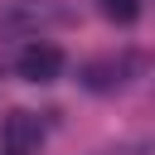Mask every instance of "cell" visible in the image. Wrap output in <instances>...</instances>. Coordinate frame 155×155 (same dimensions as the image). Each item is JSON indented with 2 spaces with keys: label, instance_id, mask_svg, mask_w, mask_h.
<instances>
[{
  "label": "cell",
  "instance_id": "obj_1",
  "mask_svg": "<svg viewBox=\"0 0 155 155\" xmlns=\"http://www.w3.org/2000/svg\"><path fill=\"white\" fill-rule=\"evenodd\" d=\"M15 68H19V78H24V82H53V78L63 73V48H58V44L34 39V44H24V48H19Z\"/></svg>",
  "mask_w": 155,
  "mask_h": 155
},
{
  "label": "cell",
  "instance_id": "obj_2",
  "mask_svg": "<svg viewBox=\"0 0 155 155\" xmlns=\"http://www.w3.org/2000/svg\"><path fill=\"white\" fill-rule=\"evenodd\" d=\"M44 24H63V10L53 0H15L0 15V29H19V34H39Z\"/></svg>",
  "mask_w": 155,
  "mask_h": 155
},
{
  "label": "cell",
  "instance_id": "obj_3",
  "mask_svg": "<svg viewBox=\"0 0 155 155\" xmlns=\"http://www.w3.org/2000/svg\"><path fill=\"white\" fill-rule=\"evenodd\" d=\"M0 140H5V155H34L44 145V121L34 111H10L0 126Z\"/></svg>",
  "mask_w": 155,
  "mask_h": 155
},
{
  "label": "cell",
  "instance_id": "obj_4",
  "mask_svg": "<svg viewBox=\"0 0 155 155\" xmlns=\"http://www.w3.org/2000/svg\"><path fill=\"white\" fill-rule=\"evenodd\" d=\"M102 15L116 19V24H131V19L140 15V5H136V0H102Z\"/></svg>",
  "mask_w": 155,
  "mask_h": 155
}]
</instances>
